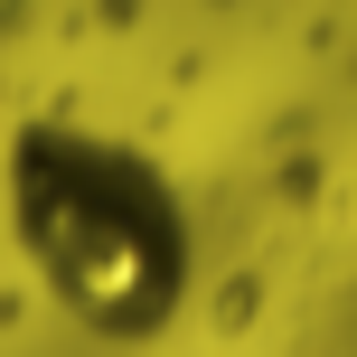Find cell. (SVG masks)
Segmentation results:
<instances>
[{
	"label": "cell",
	"instance_id": "cell-1",
	"mask_svg": "<svg viewBox=\"0 0 357 357\" xmlns=\"http://www.w3.org/2000/svg\"><path fill=\"white\" fill-rule=\"evenodd\" d=\"M0 235L29 291L85 339H160L197 282L188 197L132 132L38 113L0 151Z\"/></svg>",
	"mask_w": 357,
	"mask_h": 357
}]
</instances>
